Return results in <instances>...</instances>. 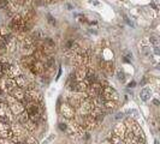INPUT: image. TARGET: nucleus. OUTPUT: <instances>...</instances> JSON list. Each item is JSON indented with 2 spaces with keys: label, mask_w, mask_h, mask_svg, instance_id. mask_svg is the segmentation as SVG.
Masks as SVG:
<instances>
[{
  "label": "nucleus",
  "mask_w": 160,
  "mask_h": 144,
  "mask_svg": "<svg viewBox=\"0 0 160 144\" xmlns=\"http://www.w3.org/2000/svg\"><path fill=\"white\" fill-rule=\"evenodd\" d=\"M72 65L76 67H92V53L87 48L81 47L80 52L71 58Z\"/></svg>",
  "instance_id": "1"
},
{
  "label": "nucleus",
  "mask_w": 160,
  "mask_h": 144,
  "mask_svg": "<svg viewBox=\"0 0 160 144\" xmlns=\"http://www.w3.org/2000/svg\"><path fill=\"white\" fill-rule=\"evenodd\" d=\"M21 43V49H22V53H23L24 56L28 55H32L34 52H35V40L32 39L30 35H27L24 37V40Z\"/></svg>",
  "instance_id": "2"
},
{
  "label": "nucleus",
  "mask_w": 160,
  "mask_h": 144,
  "mask_svg": "<svg viewBox=\"0 0 160 144\" xmlns=\"http://www.w3.org/2000/svg\"><path fill=\"white\" fill-rule=\"evenodd\" d=\"M0 121L11 124L15 121V114L11 112V109L8 108L6 102L0 100Z\"/></svg>",
  "instance_id": "3"
},
{
  "label": "nucleus",
  "mask_w": 160,
  "mask_h": 144,
  "mask_svg": "<svg viewBox=\"0 0 160 144\" xmlns=\"http://www.w3.org/2000/svg\"><path fill=\"white\" fill-rule=\"evenodd\" d=\"M65 131L68 132V135L71 138H75V139H77V138H80L84 135V128L82 127L78 122H73V121H70L66 125Z\"/></svg>",
  "instance_id": "4"
},
{
  "label": "nucleus",
  "mask_w": 160,
  "mask_h": 144,
  "mask_svg": "<svg viewBox=\"0 0 160 144\" xmlns=\"http://www.w3.org/2000/svg\"><path fill=\"white\" fill-rule=\"evenodd\" d=\"M6 103H8V108L11 109V112L13 113L15 115H18L24 111V106L21 101L16 100L13 96L8 95L6 96Z\"/></svg>",
  "instance_id": "5"
},
{
  "label": "nucleus",
  "mask_w": 160,
  "mask_h": 144,
  "mask_svg": "<svg viewBox=\"0 0 160 144\" xmlns=\"http://www.w3.org/2000/svg\"><path fill=\"white\" fill-rule=\"evenodd\" d=\"M25 96L35 103H42V94L39 89H36L32 83L25 89Z\"/></svg>",
  "instance_id": "6"
},
{
  "label": "nucleus",
  "mask_w": 160,
  "mask_h": 144,
  "mask_svg": "<svg viewBox=\"0 0 160 144\" xmlns=\"http://www.w3.org/2000/svg\"><path fill=\"white\" fill-rule=\"evenodd\" d=\"M124 125H125L127 130H128L129 132H131L132 135H135V136H137V137H142V138H144L143 132H142V128L140 127V125H138L134 119H130V118L127 119V122H125Z\"/></svg>",
  "instance_id": "7"
},
{
  "label": "nucleus",
  "mask_w": 160,
  "mask_h": 144,
  "mask_svg": "<svg viewBox=\"0 0 160 144\" xmlns=\"http://www.w3.org/2000/svg\"><path fill=\"white\" fill-rule=\"evenodd\" d=\"M16 88V82L13 78H8V77H1L0 78V89L4 93H11Z\"/></svg>",
  "instance_id": "8"
},
{
  "label": "nucleus",
  "mask_w": 160,
  "mask_h": 144,
  "mask_svg": "<svg viewBox=\"0 0 160 144\" xmlns=\"http://www.w3.org/2000/svg\"><path fill=\"white\" fill-rule=\"evenodd\" d=\"M80 49H81V46L77 43V42H75V41H69V42L65 45L64 53L68 58L71 59L72 56L76 55V54L80 52Z\"/></svg>",
  "instance_id": "9"
},
{
  "label": "nucleus",
  "mask_w": 160,
  "mask_h": 144,
  "mask_svg": "<svg viewBox=\"0 0 160 144\" xmlns=\"http://www.w3.org/2000/svg\"><path fill=\"white\" fill-rule=\"evenodd\" d=\"M101 95H102V97H104L105 100H112V101H117V102H118V100H119L118 93H117L113 88H111L110 85H107V87H104V88H102Z\"/></svg>",
  "instance_id": "10"
},
{
  "label": "nucleus",
  "mask_w": 160,
  "mask_h": 144,
  "mask_svg": "<svg viewBox=\"0 0 160 144\" xmlns=\"http://www.w3.org/2000/svg\"><path fill=\"white\" fill-rule=\"evenodd\" d=\"M101 91H102L101 84H100L99 82H95V83H93L92 85H89L88 89H87V91H86V94L88 96V98H94V97L100 95Z\"/></svg>",
  "instance_id": "11"
},
{
  "label": "nucleus",
  "mask_w": 160,
  "mask_h": 144,
  "mask_svg": "<svg viewBox=\"0 0 160 144\" xmlns=\"http://www.w3.org/2000/svg\"><path fill=\"white\" fill-rule=\"evenodd\" d=\"M93 108H94V106H93L92 100H90V98H86V100H84V101H82V103L78 106L80 115H83V117L88 115Z\"/></svg>",
  "instance_id": "12"
},
{
  "label": "nucleus",
  "mask_w": 160,
  "mask_h": 144,
  "mask_svg": "<svg viewBox=\"0 0 160 144\" xmlns=\"http://www.w3.org/2000/svg\"><path fill=\"white\" fill-rule=\"evenodd\" d=\"M10 128H11V131L13 132V136L21 137V138H24V136H27V131H25V128L23 127V125H21V124L17 122V121L11 122V124H10Z\"/></svg>",
  "instance_id": "13"
},
{
  "label": "nucleus",
  "mask_w": 160,
  "mask_h": 144,
  "mask_svg": "<svg viewBox=\"0 0 160 144\" xmlns=\"http://www.w3.org/2000/svg\"><path fill=\"white\" fill-rule=\"evenodd\" d=\"M60 111H62V114L64 115V118H66V119H73V118H75V115H76V113H75V108L71 107L68 102L62 103Z\"/></svg>",
  "instance_id": "14"
},
{
  "label": "nucleus",
  "mask_w": 160,
  "mask_h": 144,
  "mask_svg": "<svg viewBox=\"0 0 160 144\" xmlns=\"http://www.w3.org/2000/svg\"><path fill=\"white\" fill-rule=\"evenodd\" d=\"M13 137V132L11 131L10 125L6 122L0 121V138H6V139H11Z\"/></svg>",
  "instance_id": "15"
},
{
  "label": "nucleus",
  "mask_w": 160,
  "mask_h": 144,
  "mask_svg": "<svg viewBox=\"0 0 160 144\" xmlns=\"http://www.w3.org/2000/svg\"><path fill=\"white\" fill-rule=\"evenodd\" d=\"M5 41H6V52H8V53H13V52H16L17 43H18L16 36H15L13 34H11L10 36H8V37L5 39Z\"/></svg>",
  "instance_id": "16"
},
{
  "label": "nucleus",
  "mask_w": 160,
  "mask_h": 144,
  "mask_svg": "<svg viewBox=\"0 0 160 144\" xmlns=\"http://www.w3.org/2000/svg\"><path fill=\"white\" fill-rule=\"evenodd\" d=\"M83 125H84V127L87 128V130H93V128H95L99 124H98V121H96L95 118H93L90 114H88V115L83 117Z\"/></svg>",
  "instance_id": "17"
},
{
  "label": "nucleus",
  "mask_w": 160,
  "mask_h": 144,
  "mask_svg": "<svg viewBox=\"0 0 160 144\" xmlns=\"http://www.w3.org/2000/svg\"><path fill=\"white\" fill-rule=\"evenodd\" d=\"M87 72H88V67H77L76 72H73V78L76 82H83L86 76H87Z\"/></svg>",
  "instance_id": "18"
},
{
  "label": "nucleus",
  "mask_w": 160,
  "mask_h": 144,
  "mask_svg": "<svg viewBox=\"0 0 160 144\" xmlns=\"http://www.w3.org/2000/svg\"><path fill=\"white\" fill-rule=\"evenodd\" d=\"M127 132H128V130L125 127V125L122 124V122H118V124L114 126V130H113V135L120 137V138H124Z\"/></svg>",
  "instance_id": "19"
},
{
  "label": "nucleus",
  "mask_w": 160,
  "mask_h": 144,
  "mask_svg": "<svg viewBox=\"0 0 160 144\" xmlns=\"http://www.w3.org/2000/svg\"><path fill=\"white\" fill-rule=\"evenodd\" d=\"M15 82H16V87H18V88H22V89H27L28 88V85L32 83V82H29L28 80V78L25 77V76H18V77H16L15 78Z\"/></svg>",
  "instance_id": "20"
},
{
  "label": "nucleus",
  "mask_w": 160,
  "mask_h": 144,
  "mask_svg": "<svg viewBox=\"0 0 160 144\" xmlns=\"http://www.w3.org/2000/svg\"><path fill=\"white\" fill-rule=\"evenodd\" d=\"M10 95L13 96L16 100H18V101H23L24 97H25V90L22 88H18V87H16V88L13 89L11 93H10Z\"/></svg>",
  "instance_id": "21"
},
{
  "label": "nucleus",
  "mask_w": 160,
  "mask_h": 144,
  "mask_svg": "<svg viewBox=\"0 0 160 144\" xmlns=\"http://www.w3.org/2000/svg\"><path fill=\"white\" fill-rule=\"evenodd\" d=\"M151 97H152V89L151 88H143L140 91V98L144 102L148 101Z\"/></svg>",
  "instance_id": "22"
},
{
  "label": "nucleus",
  "mask_w": 160,
  "mask_h": 144,
  "mask_svg": "<svg viewBox=\"0 0 160 144\" xmlns=\"http://www.w3.org/2000/svg\"><path fill=\"white\" fill-rule=\"evenodd\" d=\"M17 117V122H19L21 125H23V124H25L28 120H29V115H28V113L25 112V109H24L23 112L21 113V114H18V115H16Z\"/></svg>",
  "instance_id": "23"
},
{
  "label": "nucleus",
  "mask_w": 160,
  "mask_h": 144,
  "mask_svg": "<svg viewBox=\"0 0 160 144\" xmlns=\"http://www.w3.org/2000/svg\"><path fill=\"white\" fill-rule=\"evenodd\" d=\"M36 125L38 124H35L34 121L29 119L25 124H23V127L25 128V131H29V132H32V131H35V128H36Z\"/></svg>",
  "instance_id": "24"
},
{
  "label": "nucleus",
  "mask_w": 160,
  "mask_h": 144,
  "mask_svg": "<svg viewBox=\"0 0 160 144\" xmlns=\"http://www.w3.org/2000/svg\"><path fill=\"white\" fill-rule=\"evenodd\" d=\"M117 107V101H112V100H105L102 108L105 109H114Z\"/></svg>",
  "instance_id": "25"
},
{
  "label": "nucleus",
  "mask_w": 160,
  "mask_h": 144,
  "mask_svg": "<svg viewBox=\"0 0 160 144\" xmlns=\"http://www.w3.org/2000/svg\"><path fill=\"white\" fill-rule=\"evenodd\" d=\"M11 34H12V31L10 30L8 26H0V36H2L4 39H6Z\"/></svg>",
  "instance_id": "26"
},
{
  "label": "nucleus",
  "mask_w": 160,
  "mask_h": 144,
  "mask_svg": "<svg viewBox=\"0 0 160 144\" xmlns=\"http://www.w3.org/2000/svg\"><path fill=\"white\" fill-rule=\"evenodd\" d=\"M6 54V41L2 36H0V55Z\"/></svg>",
  "instance_id": "27"
},
{
  "label": "nucleus",
  "mask_w": 160,
  "mask_h": 144,
  "mask_svg": "<svg viewBox=\"0 0 160 144\" xmlns=\"http://www.w3.org/2000/svg\"><path fill=\"white\" fill-rule=\"evenodd\" d=\"M108 141H110L112 144H124V142H123V138L116 136V135H113V136L111 137V139H108Z\"/></svg>",
  "instance_id": "28"
},
{
  "label": "nucleus",
  "mask_w": 160,
  "mask_h": 144,
  "mask_svg": "<svg viewBox=\"0 0 160 144\" xmlns=\"http://www.w3.org/2000/svg\"><path fill=\"white\" fill-rule=\"evenodd\" d=\"M25 143L27 144H39L38 143V141L32 136H29V137H27V138H25Z\"/></svg>",
  "instance_id": "29"
},
{
  "label": "nucleus",
  "mask_w": 160,
  "mask_h": 144,
  "mask_svg": "<svg viewBox=\"0 0 160 144\" xmlns=\"http://www.w3.org/2000/svg\"><path fill=\"white\" fill-rule=\"evenodd\" d=\"M149 42L152 43L154 47H158V46H159V40H158L155 36H151V37H149Z\"/></svg>",
  "instance_id": "30"
},
{
  "label": "nucleus",
  "mask_w": 160,
  "mask_h": 144,
  "mask_svg": "<svg viewBox=\"0 0 160 144\" xmlns=\"http://www.w3.org/2000/svg\"><path fill=\"white\" fill-rule=\"evenodd\" d=\"M117 78L119 80L124 79V72H123V70H117Z\"/></svg>",
  "instance_id": "31"
},
{
  "label": "nucleus",
  "mask_w": 160,
  "mask_h": 144,
  "mask_svg": "<svg viewBox=\"0 0 160 144\" xmlns=\"http://www.w3.org/2000/svg\"><path fill=\"white\" fill-rule=\"evenodd\" d=\"M47 21L49 22V24H51V25H54V24H56V21H54V18L51 16V15H48V16H47Z\"/></svg>",
  "instance_id": "32"
},
{
  "label": "nucleus",
  "mask_w": 160,
  "mask_h": 144,
  "mask_svg": "<svg viewBox=\"0 0 160 144\" xmlns=\"http://www.w3.org/2000/svg\"><path fill=\"white\" fill-rule=\"evenodd\" d=\"M10 139H6V138H0V144H10Z\"/></svg>",
  "instance_id": "33"
},
{
  "label": "nucleus",
  "mask_w": 160,
  "mask_h": 144,
  "mask_svg": "<svg viewBox=\"0 0 160 144\" xmlns=\"http://www.w3.org/2000/svg\"><path fill=\"white\" fill-rule=\"evenodd\" d=\"M59 128H60L62 131H65V130H66V125L63 124V122H60V124H59Z\"/></svg>",
  "instance_id": "34"
},
{
  "label": "nucleus",
  "mask_w": 160,
  "mask_h": 144,
  "mask_svg": "<svg viewBox=\"0 0 160 144\" xmlns=\"http://www.w3.org/2000/svg\"><path fill=\"white\" fill-rule=\"evenodd\" d=\"M101 144H112V143H111V142L107 139V141H104V142H101Z\"/></svg>",
  "instance_id": "35"
},
{
  "label": "nucleus",
  "mask_w": 160,
  "mask_h": 144,
  "mask_svg": "<svg viewBox=\"0 0 160 144\" xmlns=\"http://www.w3.org/2000/svg\"><path fill=\"white\" fill-rule=\"evenodd\" d=\"M8 2H18L19 4V0H8Z\"/></svg>",
  "instance_id": "36"
},
{
  "label": "nucleus",
  "mask_w": 160,
  "mask_h": 144,
  "mask_svg": "<svg viewBox=\"0 0 160 144\" xmlns=\"http://www.w3.org/2000/svg\"><path fill=\"white\" fill-rule=\"evenodd\" d=\"M154 52H155V54H159V48L155 47L154 48Z\"/></svg>",
  "instance_id": "37"
},
{
  "label": "nucleus",
  "mask_w": 160,
  "mask_h": 144,
  "mask_svg": "<svg viewBox=\"0 0 160 144\" xmlns=\"http://www.w3.org/2000/svg\"><path fill=\"white\" fill-rule=\"evenodd\" d=\"M135 85H136V83H134V82H131V83L129 84V87H130V88H131V87H135Z\"/></svg>",
  "instance_id": "38"
},
{
  "label": "nucleus",
  "mask_w": 160,
  "mask_h": 144,
  "mask_svg": "<svg viewBox=\"0 0 160 144\" xmlns=\"http://www.w3.org/2000/svg\"><path fill=\"white\" fill-rule=\"evenodd\" d=\"M2 77V70H1V63H0V78Z\"/></svg>",
  "instance_id": "39"
},
{
  "label": "nucleus",
  "mask_w": 160,
  "mask_h": 144,
  "mask_svg": "<svg viewBox=\"0 0 160 144\" xmlns=\"http://www.w3.org/2000/svg\"><path fill=\"white\" fill-rule=\"evenodd\" d=\"M122 117H123V113H119V114L117 115V118H122Z\"/></svg>",
  "instance_id": "40"
},
{
  "label": "nucleus",
  "mask_w": 160,
  "mask_h": 144,
  "mask_svg": "<svg viewBox=\"0 0 160 144\" xmlns=\"http://www.w3.org/2000/svg\"><path fill=\"white\" fill-rule=\"evenodd\" d=\"M10 144H17V143H15V142H12V141H11V142H10Z\"/></svg>",
  "instance_id": "41"
},
{
  "label": "nucleus",
  "mask_w": 160,
  "mask_h": 144,
  "mask_svg": "<svg viewBox=\"0 0 160 144\" xmlns=\"http://www.w3.org/2000/svg\"><path fill=\"white\" fill-rule=\"evenodd\" d=\"M52 1H59V0H51V2H52Z\"/></svg>",
  "instance_id": "42"
}]
</instances>
